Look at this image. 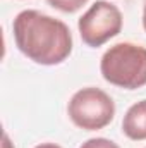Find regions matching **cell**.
<instances>
[{
	"label": "cell",
	"mask_w": 146,
	"mask_h": 148,
	"mask_svg": "<svg viewBox=\"0 0 146 148\" xmlns=\"http://www.w3.org/2000/svg\"><path fill=\"white\" fill-rule=\"evenodd\" d=\"M12 29L17 48L36 64H62L72 52V35L67 24L43 12H19Z\"/></svg>",
	"instance_id": "obj_1"
},
{
	"label": "cell",
	"mask_w": 146,
	"mask_h": 148,
	"mask_svg": "<svg viewBox=\"0 0 146 148\" xmlns=\"http://www.w3.org/2000/svg\"><path fill=\"white\" fill-rule=\"evenodd\" d=\"M103 79L124 90L146 84V48L134 43H117L103 53L100 62Z\"/></svg>",
	"instance_id": "obj_2"
},
{
	"label": "cell",
	"mask_w": 146,
	"mask_h": 148,
	"mask_svg": "<svg viewBox=\"0 0 146 148\" xmlns=\"http://www.w3.org/2000/svg\"><path fill=\"white\" fill-rule=\"evenodd\" d=\"M67 114L74 126L84 131H98L113 121L115 103L103 90L88 86L72 95L67 105Z\"/></svg>",
	"instance_id": "obj_3"
},
{
	"label": "cell",
	"mask_w": 146,
	"mask_h": 148,
	"mask_svg": "<svg viewBox=\"0 0 146 148\" xmlns=\"http://www.w3.org/2000/svg\"><path fill=\"white\" fill-rule=\"evenodd\" d=\"M79 35L88 47H102L122 29V14L117 5L107 0L95 2L77 23Z\"/></svg>",
	"instance_id": "obj_4"
},
{
	"label": "cell",
	"mask_w": 146,
	"mask_h": 148,
	"mask_svg": "<svg viewBox=\"0 0 146 148\" xmlns=\"http://www.w3.org/2000/svg\"><path fill=\"white\" fill-rule=\"evenodd\" d=\"M122 131L129 140H146V100L134 103L126 112L122 121Z\"/></svg>",
	"instance_id": "obj_5"
},
{
	"label": "cell",
	"mask_w": 146,
	"mask_h": 148,
	"mask_svg": "<svg viewBox=\"0 0 146 148\" xmlns=\"http://www.w3.org/2000/svg\"><path fill=\"white\" fill-rule=\"evenodd\" d=\"M53 9H57V10H62V12H76V10H79L88 0H46Z\"/></svg>",
	"instance_id": "obj_6"
},
{
	"label": "cell",
	"mask_w": 146,
	"mask_h": 148,
	"mask_svg": "<svg viewBox=\"0 0 146 148\" xmlns=\"http://www.w3.org/2000/svg\"><path fill=\"white\" fill-rule=\"evenodd\" d=\"M79 148H120L117 143H113L112 140L107 138H91L88 141H84Z\"/></svg>",
	"instance_id": "obj_7"
},
{
	"label": "cell",
	"mask_w": 146,
	"mask_h": 148,
	"mask_svg": "<svg viewBox=\"0 0 146 148\" xmlns=\"http://www.w3.org/2000/svg\"><path fill=\"white\" fill-rule=\"evenodd\" d=\"M35 148H62L59 147V145H55V143H41V145H38V147Z\"/></svg>",
	"instance_id": "obj_8"
},
{
	"label": "cell",
	"mask_w": 146,
	"mask_h": 148,
	"mask_svg": "<svg viewBox=\"0 0 146 148\" xmlns=\"http://www.w3.org/2000/svg\"><path fill=\"white\" fill-rule=\"evenodd\" d=\"M2 138H3V148H12L10 141H9V136H7L5 133H3V136H2Z\"/></svg>",
	"instance_id": "obj_9"
},
{
	"label": "cell",
	"mask_w": 146,
	"mask_h": 148,
	"mask_svg": "<svg viewBox=\"0 0 146 148\" xmlns=\"http://www.w3.org/2000/svg\"><path fill=\"white\" fill-rule=\"evenodd\" d=\"M143 28L146 31V0H145V7H143Z\"/></svg>",
	"instance_id": "obj_10"
}]
</instances>
